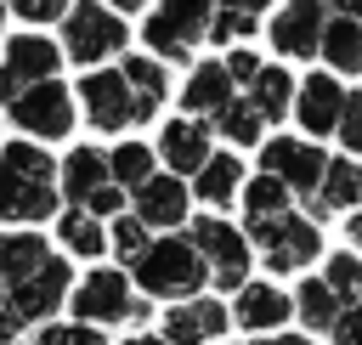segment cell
Here are the masks:
<instances>
[{
    "label": "cell",
    "instance_id": "484cf974",
    "mask_svg": "<svg viewBox=\"0 0 362 345\" xmlns=\"http://www.w3.org/2000/svg\"><path fill=\"white\" fill-rule=\"evenodd\" d=\"M57 238H62V249L68 255H85V260H96L102 249H107V232H102V221L90 215V209H62L57 215Z\"/></svg>",
    "mask_w": 362,
    "mask_h": 345
},
{
    "label": "cell",
    "instance_id": "44dd1931",
    "mask_svg": "<svg viewBox=\"0 0 362 345\" xmlns=\"http://www.w3.org/2000/svg\"><path fill=\"white\" fill-rule=\"evenodd\" d=\"M124 85H130V102H136V124L158 113V102L170 96V79H164V62L158 57H124Z\"/></svg>",
    "mask_w": 362,
    "mask_h": 345
},
{
    "label": "cell",
    "instance_id": "74e56055",
    "mask_svg": "<svg viewBox=\"0 0 362 345\" xmlns=\"http://www.w3.org/2000/svg\"><path fill=\"white\" fill-rule=\"evenodd\" d=\"M119 204H124V187H119V181H102L79 209H90V215H119Z\"/></svg>",
    "mask_w": 362,
    "mask_h": 345
},
{
    "label": "cell",
    "instance_id": "6da1fadb",
    "mask_svg": "<svg viewBox=\"0 0 362 345\" xmlns=\"http://www.w3.org/2000/svg\"><path fill=\"white\" fill-rule=\"evenodd\" d=\"M57 209V164L34 141L0 147V221H51Z\"/></svg>",
    "mask_w": 362,
    "mask_h": 345
},
{
    "label": "cell",
    "instance_id": "3957f363",
    "mask_svg": "<svg viewBox=\"0 0 362 345\" xmlns=\"http://www.w3.org/2000/svg\"><path fill=\"white\" fill-rule=\"evenodd\" d=\"M249 243H260V255H266V266L272 271H300V266H311L317 260V249H322V232H317V221H305V215H266V221H249V232H243Z\"/></svg>",
    "mask_w": 362,
    "mask_h": 345
},
{
    "label": "cell",
    "instance_id": "cb8c5ba5",
    "mask_svg": "<svg viewBox=\"0 0 362 345\" xmlns=\"http://www.w3.org/2000/svg\"><path fill=\"white\" fill-rule=\"evenodd\" d=\"M45 255H51V249H45V238H40V232H6V238H0V288L23 283Z\"/></svg>",
    "mask_w": 362,
    "mask_h": 345
},
{
    "label": "cell",
    "instance_id": "9c48e42d",
    "mask_svg": "<svg viewBox=\"0 0 362 345\" xmlns=\"http://www.w3.org/2000/svg\"><path fill=\"white\" fill-rule=\"evenodd\" d=\"M79 102H85L90 130H124V124H136L130 85H124V74H113V68H90V74L79 79Z\"/></svg>",
    "mask_w": 362,
    "mask_h": 345
},
{
    "label": "cell",
    "instance_id": "5b68a950",
    "mask_svg": "<svg viewBox=\"0 0 362 345\" xmlns=\"http://www.w3.org/2000/svg\"><path fill=\"white\" fill-rule=\"evenodd\" d=\"M209 0H158V11L147 17V28H141V40L153 45V57H187L204 34H209Z\"/></svg>",
    "mask_w": 362,
    "mask_h": 345
},
{
    "label": "cell",
    "instance_id": "f6af8a7d",
    "mask_svg": "<svg viewBox=\"0 0 362 345\" xmlns=\"http://www.w3.org/2000/svg\"><path fill=\"white\" fill-rule=\"evenodd\" d=\"M124 345H164V339H158V334H130Z\"/></svg>",
    "mask_w": 362,
    "mask_h": 345
},
{
    "label": "cell",
    "instance_id": "52a82bcc",
    "mask_svg": "<svg viewBox=\"0 0 362 345\" xmlns=\"http://www.w3.org/2000/svg\"><path fill=\"white\" fill-rule=\"evenodd\" d=\"M11 119H17V130L57 141V136L74 130V96H68V85H57V79H34V85H23V90L11 96Z\"/></svg>",
    "mask_w": 362,
    "mask_h": 345
},
{
    "label": "cell",
    "instance_id": "30bf717a",
    "mask_svg": "<svg viewBox=\"0 0 362 345\" xmlns=\"http://www.w3.org/2000/svg\"><path fill=\"white\" fill-rule=\"evenodd\" d=\"M260 164H266V175H277L288 192H317V181H322V147L317 141H300V136H277V141H266L260 147Z\"/></svg>",
    "mask_w": 362,
    "mask_h": 345
},
{
    "label": "cell",
    "instance_id": "836d02e7",
    "mask_svg": "<svg viewBox=\"0 0 362 345\" xmlns=\"http://www.w3.org/2000/svg\"><path fill=\"white\" fill-rule=\"evenodd\" d=\"M334 136H339L351 153H362V90H356V96L345 90V102H339V119H334Z\"/></svg>",
    "mask_w": 362,
    "mask_h": 345
},
{
    "label": "cell",
    "instance_id": "d4e9b609",
    "mask_svg": "<svg viewBox=\"0 0 362 345\" xmlns=\"http://www.w3.org/2000/svg\"><path fill=\"white\" fill-rule=\"evenodd\" d=\"M238 187H243V164L232 158V153H209L204 164H198V198L204 204H232L238 198Z\"/></svg>",
    "mask_w": 362,
    "mask_h": 345
},
{
    "label": "cell",
    "instance_id": "7a4b0ae2",
    "mask_svg": "<svg viewBox=\"0 0 362 345\" xmlns=\"http://www.w3.org/2000/svg\"><path fill=\"white\" fill-rule=\"evenodd\" d=\"M130 277H136V288L141 294H153V300H187V294H198L204 288V260H198V249L187 243V238H158V243H147L136 260H130Z\"/></svg>",
    "mask_w": 362,
    "mask_h": 345
},
{
    "label": "cell",
    "instance_id": "7c38bea8",
    "mask_svg": "<svg viewBox=\"0 0 362 345\" xmlns=\"http://www.w3.org/2000/svg\"><path fill=\"white\" fill-rule=\"evenodd\" d=\"M322 17H328L322 0H288V6L272 17V45H277L283 57H317Z\"/></svg>",
    "mask_w": 362,
    "mask_h": 345
},
{
    "label": "cell",
    "instance_id": "83f0119b",
    "mask_svg": "<svg viewBox=\"0 0 362 345\" xmlns=\"http://www.w3.org/2000/svg\"><path fill=\"white\" fill-rule=\"evenodd\" d=\"M209 119H215V130H221L232 147H249V141H260V130H266V119H260L249 102H238V96H226Z\"/></svg>",
    "mask_w": 362,
    "mask_h": 345
},
{
    "label": "cell",
    "instance_id": "4316f807",
    "mask_svg": "<svg viewBox=\"0 0 362 345\" xmlns=\"http://www.w3.org/2000/svg\"><path fill=\"white\" fill-rule=\"evenodd\" d=\"M288 102H294V79H288L283 68H266V62H260V74L249 79V107L277 124V119L288 113Z\"/></svg>",
    "mask_w": 362,
    "mask_h": 345
},
{
    "label": "cell",
    "instance_id": "60d3db41",
    "mask_svg": "<svg viewBox=\"0 0 362 345\" xmlns=\"http://www.w3.org/2000/svg\"><path fill=\"white\" fill-rule=\"evenodd\" d=\"M17 334H23V317H17V311H11V300H6V288H0V339H6V345H11V339H17Z\"/></svg>",
    "mask_w": 362,
    "mask_h": 345
},
{
    "label": "cell",
    "instance_id": "f546056e",
    "mask_svg": "<svg viewBox=\"0 0 362 345\" xmlns=\"http://www.w3.org/2000/svg\"><path fill=\"white\" fill-rule=\"evenodd\" d=\"M300 317L311 322V328H334V317H339V294L322 283V277H311V283H300Z\"/></svg>",
    "mask_w": 362,
    "mask_h": 345
},
{
    "label": "cell",
    "instance_id": "8d00e7d4",
    "mask_svg": "<svg viewBox=\"0 0 362 345\" xmlns=\"http://www.w3.org/2000/svg\"><path fill=\"white\" fill-rule=\"evenodd\" d=\"M328 334H334V345H362V300H345Z\"/></svg>",
    "mask_w": 362,
    "mask_h": 345
},
{
    "label": "cell",
    "instance_id": "7bdbcfd3",
    "mask_svg": "<svg viewBox=\"0 0 362 345\" xmlns=\"http://www.w3.org/2000/svg\"><path fill=\"white\" fill-rule=\"evenodd\" d=\"M260 345H311V339H300V334H266Z\"/></svg>",
    "mask_w": 362,
    "mask_h": 345
},
{
    "label": "cell",
    "instance_id": "d6a6232c",
    "mask_svg": "<svg viewBox=\"0 0 362 345\" xmlns=\"http://www.w3.org/2000/svg\"><path fill=\"white\" fill-rule=\"evenodd\" d=\"M107 243H113V255H119V260H136V255L147 249V226H141L136 215H119V221H113V232H107Z\"/></svg>",
    "mask_w": 362,
    "mask_h": 345
},
{
    "label": "cell",
    "instance_id": "2e32d148",
    "mask_svg": "<svg viewBox=\"0 0 362 345\" xmlns=\"http://www.w3.org/2000/svg\"><path fill=\"white\" fill-rule=\"evenodd\" d=\"M339 102H345L339 79H328V74H311V79H300V96H294L288 107L300 113V124H305V130L328 136V130H334V119H339Z\"/></svg>",
    "mask_w": 362,
    "mask_h": 345
},
{
    "label": "cell",
    "instance_id": "b9f144b4",
    "mask_svg": "<svg viewBox=\"0 0 362 345\" xmlns=\"http://www.w3.org/2000/svg\"><path fill=\"white\" fill-rule=\"evenodd\" d=\"M221 6H226V11H249V17H255V11H266L272 0H221Z\"/></svg>",
    "mask_w": 362,
    "mask_h": 345
},
{
    "label": "cell",
    "instance_id": "e0dca14e",
    "mask_svg": "<svg viewBox=\"0 0 362 345\" xmlns=\"http://www.w3.org/2000/svg\"><path fill=\"white\" fill-rule=\"evenodd\" d=\"M362 198V164L356 158H328L322 164V181L311 192V221H322L328 209H351Z\"/></svg>",
    "mask_w": 362,
    "mask_h": 345
},
{
    "label": "cell",
    "instance_id": "bcb514c9",
    "mask_svg": "<svg viewBox=\"0 0 362 345\" xmlns=\"http://www.w3.org/2000/svg\"><path fill=\"white\" fill-rule=\"evenodd\" d=\"M345 226H351V243H356V249H362V215H351V221H345Z\"/></svg>",
    "mask_w": 362,
    "mask_h": 345
},
{
    "label": "cell",
    "instance_id": "4dcf8cb0",
    "mask_svg": "<svg viewBox=\"0 0 362 345\" xmlns=\"http://www.w3.org/2000/svg\"><path fill=\"white\" fill-rule=\"evenodd\" d=\"M243 209H249V221L283 215V209H288V187H283L277 175H255V181H249V192H243Z\"/></svg>",
    "mask_w": 362,
    "mask_h": 345
},
{
    "label": "cell",
    "instance_id": "9a60e30c",
    "mask_svg": "<svg viewBox=\"0 0 362 345\" xmlns=\"http://www.w3.org/2000/svg\"><path fill=\"white\" fill-rule=\"evenodd\" d=\"M136 221L141 226H181L187 221V187H181V175H147L136 187Z\"/></svg>",
    "mask_w": 362,
    "mask_h": 345
},
{
    "label": "cell",
    "instance_id": "ffe728a7",
    "mask_svg": "<svg viewBox=\"0 0 362 345\" xmlns=\"http://www.w3.org/2000/svg\"><path fill=\"white\" fill-rule=\"evenodd\" d=\"M62 62V51L51 45V40H40V34H17V40H6V74L17 79V85H34V79H51V68Z\"/></svg>",
    "mask_w": 362,
    "mask_h": 345
},
{
    "label": "cell",
    "instance_id": "7402d4cb",
    "mask_svg": "<svg viewBox=\"0 0 362 345\" xmlns=\"http://www.w3.org/2000/svg\"><path fill=\"white\" fill-rule=\"evenodd\" d=\"M57 175H62L57 187H62V198H68V204H85L102 181H113V175H107V153H96V147H74V153H68V164H62Z\"/></svg>",
    "mask_w": 362,
    "mask_h": 345
},
{
    "label": "cell",
    "instance_id": "8fae6325",
    "mask_svg": "<svg viewBox=\"0 0 362 345\" xmlns=\"http://www.w3.org/2000/svg\"><path fill=\"white\" fill-rule=\"evenodd\" d=\"M6 300H11V311H17L23 322H45V317L68 300V266H62L57 255H45L23 283H11V288H6Z\"/></svg>",
    "mask_w": 362,
    "mask_h": 345
},
{
    "label": "cell",
    "instance_id": "7dc6e473",
    "mask_svg": "<svg viewBox=\"0 0 362 345\" xmlns=\"http://www.w3.org/2000/svg\"><path fill=\"white\" fill-rule=\"evenodd\" d=\"M113 6H119V11H136V6H147V0H113Z\"/></svg>",
    "mask_w": 362,
    "mask_h": 345
},
{
    "label": "cell",
    "instance_id": "5bb4252c",
    "mask_svg": "<svg viewBox=\"0 0 362 345\" xmlns=\"http://www.w3.org/2000/svg\"><path fill=\"white\" fill-rule=\"evenodd\" d=\"M226 305L221 300H187V305H175V311H164V345H204V339H215V334H226Z\"/></svg>",
    "mask_w": 362,
    "mask_h": 345
},
{
    "label": "cell",
    "instance_id": "603a6c76",
    "mask_svg": "<svg viewBox=\"0 0 362 345\" xmlns=\"http://www.w3.org/2000/svg\"><path fill=\"white\" fill-rule=\"evenodd\" d=\"M226 96H232V79H226L221 62H198V68L187 74V85H181V107H187V113H215Z\"/></svg>",
    "mask_w": 362,
    "mask_h": 345
},
{
    "label": "cell",
    "instance_id": "8992f818",
    "mask_svg": "<svg viewBox=\"0 0 362 345\" xmlns=\"http://www.w3.org/2000/svg\"><path fill=\"white\" fill-rule=\"evenodd\" d=\"M192 249H198V260H204V271L221 283V288H238V283H249V238L238 232V226H226V221H192V238H187Z\"/></svg>",
    "mask_w": 362,
    "mask_h": 345
},
{
    "label": "cell",
    "instance_id": "ba28073f",
    "mask_svg": "<svg viewBox=\"0 0 362 345\" xmlns=\"http://www.w3.org/2000/svg\"><path fill=\"white\" fill-rule=\"evenodd\" d=\"M74 311H79V322H141L147 317V305H136V294H130V277L113 266L90 271L74 288Z\"/></svg>",
    "mask_w": 362,
    "mask_h": 345
},
{
    "label": "cell",
    "instance_id": "ee69618b",
    "mask_svg": "<svg viewBox=\"0 0 362 345\" xmlns=\"http://www.w3.org/2000/svg\"><path fill=\"white\" fill-rule=\"evenodd\" d=\"M334 11H351V17L362 23V0H334Z\"/></svg>",
    "mask_w": 362,
    "mask_h": 345
},
{
    "label": "cell",
    "instance_id": "d6986e66",
    "mask_svg": "<svg viewBox=\"0 0 362 345\" xmlns=\"http://www.w3.org/2000/svg\"><path fill=\"white\" fill-rule=\"evenodd\" d=\"M158 153H164V164H170L175 175H192V170L209 158V130H204L198 119H170L164 136H158Z\"/></svg>",
    "mask_w": 362,
    "mask_h": 345
},
{
    "label": "cell",
    "instance_id": "1f68e13d",
    "mask_svg": "<svg viewBox=\"0 0 362 345\" xmlns=\"http://www.w3.org/2000/svg\"><path fill=\"white\" fill-rule=\"evenodd\" d=\"M322 283L339 294V305H345V300H362V260H356V255H334L328 271H322Z\"/></svg>",
    "mask_w": 362,
    "mask_h": 345
},
{
    "label": "cell",
    "instance_id": "d590c367",
    "mask_svg": "<svg viewBox=\"0 0 362 345\" xmlns=\"http://www.w3.org/2000/svg\"><path fill=\"white\" fill-rule=\"evenodd\" d=\"M40 345H107L90 322H57V328H45L40 334Z\"/></svg>",
    "mask_w": 362,
    "mask_h": 345
},
{
    "label": "cell",
    "instance_id": "e575fe53",
    "mask_svg": "<svg viewBox=\"0 0 362 345\" xmlns=\"http://www.w3.org/2000/svg\"><path fill=\"white\" fill-rule=\"evenodd\" d=\"M243 34H255V17H249V11H226V6L209 11V34H204V40H221V45H226V40H243Z\"/></svg>",
    "mask_w": 362,
    "mask_h": 345
},
{
    "label": "cell",
    "instance_id": "f35d334b",
    "mask_svg": "<svg viewBox=\"0 0 362 345\" xmlns=\"http://www.w3.org/2000/svg\"><path fill=\"white\" fill-rule=\"evenodd\" d=\"M17 17H28V23H51V17H62L68 11V0H6Z\"/></svg>",
    "mask_w": 362,
    "mask_h": 345
},
{
    "label": "cell",
    "instance_id": "4fadbf2b",
    "mask_svg": "<svg viewBox=\"0 0 362 345\" xmlns=\"http://www.w3.org/2000/svg\"><path fill=\"white\" fill-rule=\"evenodd\" d=\"M288 317H294V300L283 288H272V283H238L232 322H243L249 334H277Z\"/></svg>",
    "mask_w": 362,
    "mask_h": 345
},
{
    "label": "cell",
    "instance_id": "f1b7e54d",
    "mask_svg": "<svg viewBox=\"0 0 362 345\" xmlns=\"http://www.w3.org/2000/svg\"><path fill=\"white\" fill-rule=\"evenodd\" d=\"M107 175H113L119 187H141V181L153 175V147H141V141L113 147V153H107Z\"/></svg>",
    "mask_w": 362,
    "mask_h": 345
},
{
    "label": "cell",
    "instance_id": "ab89813d",
    "mask_svg": "<svg viewBox=\"0 0 362 345\" xmlns=\"http://www.w3.org/2000/svg\"><path fill=\"white\" fill-rule=\"evenodd\" d=\"M221 68H226V79L238 85V79H255V74H260V57H255V51H232Z\"/></svg>",
    "mask_w": 362,
    "mask_h": 345
},
{
    "label": "cell",
    "instance_id": "277c9868",
    "mask_svg": "<svg viewBox=\"0 0 362 345\" xmlns=\"http://www.w3.org/2000/svg\"><path fill=\"white\" fill-rule=\"evenodd\" d=\"M124 40H130V34H124L119 11H107V6H96V0H79V6L62 11V45H57V51L90 68V62L113 57Z\"/></svg>",
    "mask_w": 362,
    "mask_h": 345
},
{
    "label": "cell",
    "instance_id": "c3c4849f",
    "mask_svg": "<svg viewBox=\"0 0 362 345\" xmlns=\"http://www.w3.org/2000/svg\"><path fill=\"white\" fill-rule=\"evenodd\" d=\"M0 23H6V0H0Z\"/></svg>",
    "mask_w": 362,
    "mask_h": 345
},
{
    "label": "cell",
    "instance_id": "ac0fdd59",
    "mask_svg": "<svg viewBox=\"0 0 362 345\" xmlns=\"http://www.w3.org/2000/svg\"><path fill=\"white\" fill-rule=\"evenodd\" d=\"M317 51L328 57V68H334V74H362V23H356L351 11H334V17H322Z\"/></svg>",
    "mask_w": 362,
    "mask_h": 345
}]
</instances>
